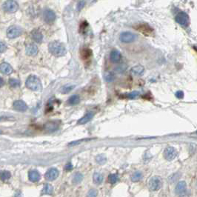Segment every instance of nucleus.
I'll use <instances>...</instances> for the list:
<instances>
[{
  "instance_id": "nucleus-1",
  "label": "nucleus",
  "mask_w": 197,
  "mask_h": 197,
  "mask_svg": "<svg viewBox=\"0 0 197 197\" xmlns=\"http://www.w3.org/2000/svg\"><path fill=\"white\" fill-rule=\"evenodd\" d=\"M49 52L56 57H62L66 55L67 50L63 43L58 41H54L48 45Z\"/></svg>"
},
{
  "instance_id": "nucleus-2",
  "label": "nucleus",
  "mask_w": 197,
  "mask_h": 197,
  "mask_svg": "<svg viewBox=\"0 0 197 197\" xmlns=\"http://www.w3.org/2000/svg\"><path fill=\"white\" fill-rule=\"evenodd\" d=\"M26 86L28 88L33 91H41L42 90V85L39 79L36 76H30L26 80Z\"/></svg>"
},
{
  "instance_id": "nucleus-3",
  "label": "nucleus",
  "mask_w": 197,
  "mask_h": 197,
  "mask_svg": "<svg viewBox=\"0 0 197 197\" xmlns=\"http://www.w3.org/2000/svg\"><path fill=\"white\" fill-rule=\"evenodd\" d=\"M175 19L178 24L183 26V27H187L190 24V18H189L187 13H186L185 12H180L178 13Z\"/></svg>"
},
{
  "instance_id": "nucleus-4",
  "label": "nucleus",
  "mask_w": 197,
  "mask_h": 197,
  "mask_svg": "<svg viewBox=\"0 0 197 197\" xmlns=\"http://www.w3.org/2000/svg\"><path fill=\"white\" fill-rule=\"evenodd\" d=\"M19 8V4L16 1L9 0L4 1L3 4V9L7 13H15Z\"/></svg>"
},
{
  "instance_id": "nucleus-5",
  "label": "nucleus",
  "mask_w": 197,
  "mask_h": 197,
  "mask_svg": "<svg viewBox=\"0 0 197 197\" xmlns=\"http://www.w3.org/2000/svg\"><path fill=\"white\" fill-rule=\"evenodd\" d=\"M162 179L159 176H153L149 181V187L153 191H156V190H159L162 187Z\"/></svg>"
},
{
  "instance_id": "nucleus-6",
  "label": "nucleus",
  "mask_w": 197,
  "mask_h": 197,
  "mask_svg": "<svg viewBox=\"0 0 197 197\" xmlns=\"http://www.w3.org/2000/svg\"><path fill=\"white\" fill-rule=\"evenodd\" d=\"M22 33V30L20 27L16 25H12L7 30V36L10 39H15L19 36Z\"/></svg>"
},
{
  "instance_id": "nucleus-7",
  "label": "nucleus",
  "mask_w": 197,
  "mask_h": 197,
  "mask_svg": "<svg viewBox=\"0 0 197 197\" xmlns=\"http://www.w3.org/2000/svg\"><path fill=\"white\" fill-rule=\"evenodd\" d=\"M136 36L131 32H123L119 36V40L123 43H131L135 41Z\"/></svg>"
},
{
  "instance_id": "nucleus-8",
  "label": "nucleus",
  "mask_w": 197,
  "mask_h": 197,
  "mask_svg": "<svg viewBox=\"0 0 197 197\" xmlns=\"http://www.w3.org/2000/svg\"><path fill=\"white\" fill-rule=\"evenodd\" d=\"M177 156V151L173 147H167L164 151V156L167 160L172 161Z\"/></svg>"
},
{
  "instance_id": "nucleus-9",
  "label": "nucleus",
  "mask_w": 197,
  "mask_h": 197,
  "mask_svg": "<svg viewBox=\"0 0 197 197\" xmlns=\"http://www.w3.org/2000/svg\"><path fill=\"white\" fill-rule=\"evenodd\" d=\"M43 19L48 24H52L56 20V13L50 9H46L43 13Z\"/></svg>"
},
{
  "instance_id": "nucleus-10",
  "label": "nucleus",
  "mask_w": 197,
  "mask_h": 197,
  "mask_svg": "<svg viewBox=\"0 0 197 197\" xmlns=\"http://www.w3.org/2000/svg\"><path fill=\"white\" fill-rule=\"evenodd\" d=\"M59 127V122L58 121H50L45 124L44 129L48 133H53L57 131Z\"/></svg>"
},
{
  "instance_id": "nucleus-11",
  "label": "nucleus",
  "mask_w": 197,
  "mask_h": 197,
  "mask_svg": "<svg viewBox=\"0 0 197 197\" xmlns=\"http://www.w3.org/2000/svg\"><path fill=\"white\" fill-rule=\"evenodd\" d=\"M136 28V30L140 31L141 33H142L145 36H150L153 32V28L147 23H142V24L139 25Z\"/></svg>"
},
{
  "instance_id": "nucleus-12",
  "label": "nucleus",
  "mask_w": 197,
  "mask_h": 197,
  "mask_svg": "<svg viewBox=\"0 0 197 197\" xmlns=\"http://www.w3.org/2000/svg\"><path fill=\"white\" fill-rule=\"evenodd\" d=\"M45 179L49 181H54L59 176V170L56 168H51L46 172Z\"/></svg>"
},
{
  "instance_id": "nucleus-13",
  "label": "nucleus",
  "mask_w": 197,
  "mask_h": 197,
  "mask_svg": "<svg viewBox=\"0 0 197 197\" xmlns=\"http://www.w3.org/2000/svg\"><path fill=\"white\" fill-rule=\"evenodd\" d=\"M94 113L92 111H90V112L87 113L85 116H83L80 119H79L77 124L78 125H85V124L89 122L91 119L94 118Z\"/></svg>"
},
{
  "instance_id": "nucleus-14",
  "label": "nucleus",
  "mask_w": 197,
  "mask_h": 197,
  "mask_svg": "<svg viewBox=\"0 0 197 197\" xmlns=\"http://www.w3.org/2000/svg\"><path fill=\"white\" fill-rule=\"evenodd\" d=\"M13 108L15 110L19 111H25L28 109L27 104L22 100L15 101L13 103Z\"/></svg>"
},
{
  "instance_id": "nucleus-15",
  "label": "nucleus",
  "mask_w": 197,
  "mask_h": 197,
  "mask_svg": "<svg viewBox=\"0 0 197 197\" xmlns=\"http://www.w3.org/2000/svg\"><path fill=\"white\" fill-rule=\"evenodd\" d=\"M122 58V55H121V53L119 52L117 50H114L111 52L110 54V59L112 62L114 63H117L119 62L121 60Z\"/></svg>"
},
{
  "instance_id": "nucleus-16",
  "label": "nucleus",
  "mask_w": 197,
  "mask_h": 197,
  "mask_svg": "<svg viewBox=\"0 0 197 197\" xmlns=\"http://www.w3.org/2000/svg\"><path fill=\"white\" fill-rule=\"evenodd\" d=\"M0 72L5 75H10L13 72V68L7 63H1L0 65Z\"/></svg>"
},
{
  "instance_id": "nucleus-17",
  "label": "nucleus",
  "mask_w": 197,
  "mask_h": 197,
  "mask_svg": "<svg viewBox=\"0 0 197 197\" xmlns=\"http://www.w3.org/2000/svg\"><path fill=\"white\" fill-rule=\"evenodd\" d=\"M26 54L30 56H34L38 53V48L35 44H30L26 47Z\"/></svg>"
},
{
  "instance_id": "nucleus-18",
  "label": "nucleus",
  "mask_w": 197,
  "mask_h": 197,
  "mask_svg": "<svg viewBox=\"0 0 197 197\" xmlns=\"http://www.w3.org/2000/svg\"><path fill=\"white\" fill-rule=\"evenodd\" d=\"M186 189H187V185H186L185 181H181L180 182L178 183V184L176 187V193L178 195H183L184 194L186 191Z\"/></svg>"
},
{
  "instance_id": "nucleus-19",
  "label": "nucleus",
  "mask_w": 197,
  "mask_h": 197,
  "mask_svg": "<svg viewBox=\"0 0 197 197\" xmlns=\"http://www.w3.org/2000/svg\"><path fill=\"white\" fill-rule=\"evenodd\" d=\"M31 38L36 42L40 43L43 39V35L40 30L35 29L31 32Z\"/></svg>"
},
{
  "instance_id": "nucleus-20",
  "label": "nucleus",
  "mask_w": 197,
  "mask_h": 197,
  "mask_svg": "<svg viewBox=\"0 0 197 197\" xmlns=\"http://www.w3.org/2000/svg\"><path fill=\"white\" fill-rule=\"evenodd\" d=\"M28 178L30 181H33V182H36L40 179L41 176H40L39 173L37 170H30L28 174Z\"/></svg>"
},
{
  "instance_id": "nucleus-21",
  "label": "nucleus",
  "mask_w": 197,
  "mask_h": 197,
  "mask_svg": "<svg viewBox=\"0 0 197 197\" xmlns=\"http://www.w3.org/2000/svg\"><path fill=\"white\" fill-rule=\"evenodd\" d=\"M145 72V68L142 65H136L131 68V73L136 76H142Z\"/></svg>"
},
{
  "instance_id": "nucleus-22",
  "label": "nucleus",
  "mask_w": 197,
  "mask_h": 197,
  "mask_svg": "<svg viewBox=\"0 0 197 197\" xmlns=\"http://www.w3.org/2000/svg\"><path fill=\"white\" fill-rule=\"evenodd\" d=\"M92 55V51L89 48H84L81 52V56L83 59H88Z\"/></svg>"
},
{
  "instance_id": "nucleus-23",
  "label": "nucleus",
  "mask_w": 197,
  "mask_h": 197,
  "mask_svg": "<svg viewBox=\"0 0 197 197\" xmlns=\"http://www.w3.org/2000/svg\"><path fill=\"white\" fill-rule=\"evenodd\" d=\"M53 191H54V188H53L52 185L49 184H45L44 187H43L42 193V194H52Z\"/></svg>"
},
{
  "instance_id": "nucleus-24",
  "label": "nucleus",
  "mask_w": 197,
  "mask_h": 197,
  "mask_svg": "<svg viewBox=\"0 0 197 197\" xmlns=\"http://www.w3.org/2000/svg\"><path fill=\"white\" fill-rule=\"evenodd\" d=\"M80 98L78 95H73L70 97L69 99H68V103L70 105H77V104L80 103Z\"/></svg>"
},
{
  "instance_id": "nucleus-25",
  "label": "nucleus",
  "mask_w": 197,
  "mask_h": 197,
  "mask_svg": "<svg viewBox=\"0 0 197 197\" xmlns=\"http://www.w3.org/2000/svg\"><path fill=\"white\" fill-rule=\"evenodd\" d=\"M74 88H75V86H74V85H65V86L62 87L61 93H62V94H68V93L71 92V91H73Z\"/></svg>"
},
{
  "instance_id": "nucleus-26",
  "label": "nucleus",
  "mask_w": 197,
  "mask_h": 197,
  "mask_svg": "<svg viewBox=\"0 0 197 197\" xmlns=\"http://www.w3.org/2000/svg\"><path fill=\"white\" fill-rule=\"evenodd\" d=\"M10 177H11V174H10V173L9 171L3 170V171L0 172V179L2 181L8 180Z\"/></svg>"
},
{
  "instance_id": "nucleus-27",
  "label": "nucleus",
  "mask_w": 197,
  "mask_h": 197,
  "mask_svg": "<svg viewBox=\"0 0 197 197\" xmlns=\"http://www.w3.org/2000/svg\"><path fill=\"white\" fill-rule=\"evenodd\" d=\"M93 179H94V181L96 184H99L103 181V176L99 173H95L93 176Z\"/></svg>"
},
{
  "instance_id": "nucleus-28",
  "label": "nucleus",
  "mask_w": 197,
  "mask_h": 197,
  "mask_svg": "<svg viewBox=\"0 0 197 197\" xmlns=\"http://www.w3.org/2000/svg\"><path fill=\"white\" fill-rule=\"evenodd\" d=\"M82 179H83V176H82V173H76L75 174H74V178H73V183L75 184H77L81 182Z\"/></svg>"
},
{
  "instance_id": "nucleus-29",
  "label": "nucleus",
  "mask_w": 197,
  "mask_h": 197,
  "mask_svg": "<svg viewBox=\"0 0 197 197\" xmlns=\"http://www.w3.org/2000/svg\"><path fill=\"white\" fill-rule=\"evenodd\" d=\"M142 174L141 172L139 171H136L133 174V176H131V180L133 181V182H136V181H139L142 179Z\"/></svg>"
},
{
  "instance_id": "nucleus-30",
  "label": "nucleus",
  "mask_w": 197,
  "mask_h": 197,
  "mask_svg": "<svg viewBox=\"0 0 197 197\" xmlns=\"http://www.w3.org/2000/svg\"><path fill=\"white\" fill-rule=\"evenodd\" d=\"M96 160H97V163H99L100 164H103L106 162L107 158L105 157V155L100 154V155H99V156H97V158H96Z\"/></svg>"
},
{
  "instance_id": "nucleus-31",
  "label": "nucleus",
  "mask_w": 197,
  "mask_h": 197,
  "mask_svg": "<svg viewBox=\"0 0 197 197\" xmlns=\"http://www.w3.org/2000/svg\"><path fill=\"white\" fill-rule=\"evenodd\" d=\"M9 85L11 88H17L20 85V81L16 79H10L9 80Z\"/></svg>"
},
{
  "instance_id": "nucleus-32",
  "label": "nucleus",
  "mask_w": 197,
  "mask_h": 197,
  "mask_svg": "<svg viewBox=\"0 0 197 197\" xmlns=\"http://www.w3.org/2000/svg\"><path fill=\"white\" fill-rule=\"evenodd\" d=\"M139 96V93L138 91H133L131 93H128V94H125V97L128 99H136Z\"/></svg>"
},
{
  "instance_id": "nucleus-33",
  "label": "nucleus",
  "mask_w": 197,
  "mask_h": 197,
  "mask_svg": "<svg viewBox=\"0 0 197 197\" xmlns=\"http://www.w3.org/2000/svg\"><path fill=\"white\" fill-rule=\"evenodd\" d=\"M118 179H119V177H118L117 174H111L108 176V181L111 184H115L118 181Z\"/></svg>"
},
{
  "instance_id": "nucleus-34",
  "label": "nucleus",
  "mask_w": 197,
  "mask_h": 197,
  "mask_svg": "<svg viewBox=\"0 0 197 197\" xmlns=\"http://www.w3.org/2000/svg\"><path fill=\"white\" fill-rule=\"evenodd\" d=\"M97 194H98V193L95 189H91L87 194V197H97Z\"/></svg>"
},
{
  "instance_id": "nucleus-35",
  "label": "nucleus",
  "mask_w": 197,
  "mask_h": 197,
  "mask_svg": "<svg viewBox=\"0 0 197 197\" xmlns=\"http://www.w3.org/2000/svg\"><path fill=\"white\" fill-rule=\"evenodd\" d=\"M90 140H91V139H80V140L74 141V142H71V143L69 144V145H70V146H71V145H78V144L82 143V142H87V141H90Z\"/></svg>"
},
{
  "instance_id": "nucleus-36",
  "label": "nucleus",
  "mask_w": 197,
  "mask_h": 197,
  "mask_svg": "<svg viewBox=\"0 0 197 197\" xmlns=\"http://www.w3.org/2000/svg\"><path fill=\"white\" fill-rule=\"evenodd\" d=\"M88 22H83L81 24V25H80V32L82 33V30H83L84 31L83 33H85V30H86V29H87V28H88Z\"/></svg>"
},
{
  "instance_id": "nucleus-37",
  "label": "nucleus",
  "mask_w": 197,
  "mask_h": 197,
  "mask_svg": "<svg viewBox=\"0 0 197 197\" xmlns=\"http://www.w3.org/2000/svg\"><path fill=\"white\" fill-rule=\"evenodd\" d=\"M85 5V1H79L78 4H77V10L78 11H80Z\"/></svg>"
},
{
  "instance_id": "nucleus-38",
  "label": "nucleus",
  "mask_w": 197,
  "mask_h": 197,
  "mask_svg": "<svg viewBox=\"0 0 197 197\" xmlns=\"http://www.w3.org/2000/svg\"><path fill=\"white\" fill-rule=\"evenodd\" d=\"M7 49V46L2 42H0V53H4Z\"/></svg>"
},
{
  "instance_id": "nucleus-39",
  "label": "nucleus",
  "mask_w": 197,
  "mask_h": 197,
  "mask_svg": "<svg viewBox=\"0 0 197 197\" xmlns=\"http://www.w3.org/2000/svg\"><path fill=\"white\" fill-rule=\"evenodd\" d=\"M176 98L181 99H183L184 98V92L181 91H178L176 93Z\"/></svg>"
},
{
  "instance_id": "nucleus-40",
  "label": "nucleus",
  "mask_w": 197,
  "mask_h": 197,
  "mask_svg": "<svg viewBox=\"0 0 197 197\" xmlns=\"http://www.w3.org/2000/svg\"><path fill=\"white\" fill-rule=\"evenodd\" d=\"M72 168H73V165L71 164V163H68L66 164V166H65L66 170H72Z\"/></svg>"
},
{
  "instance_id": "nucleus-41",
  "label": "nucleus",
  "mask_w": 197,
  "mask_h": 197,
  "mask_svg": "<svg viewBox=\"0 0 197 197\" xmlns=\"http://www.w3.org/2000/svg\"><path fill=\"white\" fill-rule=\"evenodd\" d=\"M4 85V80H2V78H0V86H2Z\"/></svg>"
},
{
  "instance_id": "nucleus-42",
  "label": "nucleus",
  "mask_w": 197,
  "mask_h": 197,
  "mask_svg": "<svg viewBox=\"0 0 197 197\" xmlns=\"http://www.w3.org/2000/svg\"><path fill=\"white\" fill-rule=\"evenodd\" d=\"M5 119V117H3V116H0V121L3 120V119Z\"/></svg>"
},
{
  "instance_id": "nucleus-43",
  "label": "nucleus",
  "mask_w": 197,
  "mask_h": 197,
  "mask_svg": "<svg viewBox=\"0 0 197 197\" xmlns=\"http://www.w3.org/2000/svg\"><path fill=\"white\" fill-rule=\"evenodd\" d=\"M1 133H2V131H1V130H0V134H1Z\"/></svg>"
}]
</instances>
